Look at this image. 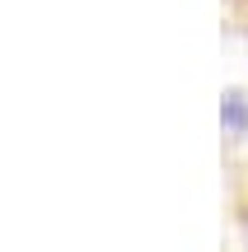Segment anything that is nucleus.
I'll return each mask as SVG.
<instances>
[{
    "label": "nucleus",
    "instance_id": "1",
    "mask_svg": "<svg viewBox=\"0 0 248 252\" xmlns=\"http://www.w3.org/2000/svg\"><path fill=\"white\" fill-rule=\"evenodd\" d=\"M220 122H225V131H244V126H248V98H244V94H225Z\"/></svg>",
    "mask_w": 248,
    "mask_h": 252
}]
</instances>
